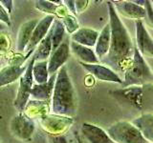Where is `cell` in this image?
Here are the masks:
<instances>
[{
    "instance_id": "cell-13",
    "label": "cell",
    "mask_w": 153,
    "mask_h": 143,
    "mask_svg": "<svg viewBox=\"0 0 153 143\" xmlns=\"http://www.w3.org/2000/svg\"><path fill=\"white\" fill-rule=\"evenodd\" d=\"M80 65L82 66V68H84L89 74L94 75L96 78H98L100 80L102 81H108V82H116L122 84L123 80L121 77L115 73V71L110 69L109 67L100 65L99 64H84L80 63Z\"/></svg>"
},
{
    "instance_id": "cell-28",
    "label": "cell",
    "mask_w": 153,
    "mask_h": 143,
    "mask_svg": "<svg viewBox=\"0 0 153 143\" xmlns=\"http://www.w3.org/2000/svg\"><path fill=\"white\" fill-rule=\"evenodd\" d=\"M152 2L151 1H145V5H143V8L146 10V16H148V20L150 22L153 21V10H152Z\"/></svg>"
},
{
    "instance_id": "cell-32",
    "label": "cell",
    "mask_w": 153,
    "mask_h": 143,
    "mask_svg": "<svg viewBox=\"0 0 153 143\" xmlns=\"http://www.w3.org/2000/svg\"><path fill=\"white\" fill-rule=\"evenodd\" d=\"M63 2L65 3L67 9L69 10V12H71L72 13H73V15L76 14V8H75V1H73V0H66V1H63Z\"/></svg>"
},
{
    "instance_id": "cell-18",
    "label": "cell",
    "mask_w": 153,
    "mask_h": 143,
    "mask_svg": "<svg viewBox=\"0 0 153 143\" xmlns=\"http://www.w3.org/2000/svg\"><path fill=\"white\" fill-rule=\"evenodd\" d=\"M135 126L143 136L146 139L151 143L153 140V114L151 113H146L143 114L140 117H137L136 119L131 122Z\"/></svg>"
},
{
    "instance_id": "cell-6",
    "label": "cell",
    "mask_w": 153,
    "mask_h": 143,
    "mask_svg": "<svg viewBox=\"0 0 153 143\" xmlns=\"http://www.w3.org/2000/svg\"><path fill=\"white\" fill-rule=\"evenodd\" d=\"M35 63V59L32 58L27 64L26 71L19 78V87L16 94V97L14 99L13 105L19 113H23L25 110L27 103L31 97V90L33 87V65Z\"/></svg>"
},
{
    "instance_id": "cell-4",
    "label": "cell",
    "mask_w": 153,
    "mask_h": 143,
    "mask_svg": "<svg viewBox=\"0 0 153 143\" xmlns=\"http://www.w3.org/2000/svg\"><path fill=\"white\" fill-rule=\"evenodd\" d=\"M111 94L119 102L127 104L138 110L143 109L145 95L152 94L151 83L143 86H129L111 92Z\"/></svg>"
},
{
    "instance_id": "cell-33",
    "label": "cell",
    "mask_w": 153,
    "mask_h": 143,
    "mask_svg": "<svg viewBox=\"0 0 153 143\" xmlns=\"http://www.w3.org/2000/svg\"><path fill=\"white\" fill-rule=\"evenodd\" d=\"M75 136H76V143H82V141H81V139H80V136L78 133H76Z\"/></svg>"
},
{
    "instance_id": "cell-12",
    "label": "cell",
    "mask_w": 153,
    "mask_h": 143,
    "mask_svg": "<svg viewBox=\"0 0 153 143\" xmlns=\"http://www.w3.org/2000/svg\"><path fill=\"white\" fill-rule=\"evenodd\" d=\"M70 55V49L67 42H62L55 51L51 52L49 60L47 61L48 73L50 74H56L61 67H63L65 62L68 60Z\"/></svg>"
},
{
    "instance_id": "cell-1",
    "label": "cell",
    "mask_w": 153,
    "mask_h": 143,
    "mask_svg": "<svg viewBox=\"0 0 153 143\" xmlns=\"http://www.w3.org/2000/svg\"><path fill=\"white\" fill-rule=\"evenodd\" d=\"M107 6L109 12L110 47L106 55V61L117 70H126V63L133 55L134 47L132 40L112 2L108 1Z\"/></svg>"
},
{
    "instance_id": "cell-23",
    "label": "cell",
    "mask_w": 153,
    "mask_h": 143,
    "mask_svg": "<svg viewBox=\"0 0 153 143\" xmlns=\"http://www.w3.org/2000/svg\"><path fill=\"white\" fill-rule=\"evenodd\" d=\"M49 32L51 35L52 52H53L62 43V39H63V36L65 33V29L61 20L55 18L50 27Z\"/></svg>"
},
{
    "instance_id": "cell-34",
    "label": "cell",
    "mask_w": 153,
    "mask_h": 143,
    "mask_svg": "<svg viewBox=\"0 0 153 143\" xmlns=\"http://www.w3.org/2000/svg\"><path fill=\"white\" fill-rule=\"evenodd\" d=\"M5 28H6V26H5L3 23H1V22H0V31H3Z\"/></svg>"
},
{
    "instance_id": "cell-5",
    "label": "cell",
    "mask_w": 153,
    "mask_h": 143,
    "mask_svg": "<svg viewBox=\"0 0 153 143\" xmlns=\"http://www.w3.org/2000/svg\"><path fill=\"white\" fill-rule=\"evenodd\" d=\"M107 135L115 143H149L140 131L128 121H118L110 127Z\"/></svg>"
},
{
    "instance_id": "cell-7",
    "label": "cell",
    "mask_w": 153,
    "mask_h": 143,
    "mask_svg": "<svg viewBox=\"0 0 153 143\" xmlns=\"http://www.w3.org/2000/svg\"><path fill=\"white\" fill-rule=\"evenodd\" d=\"M36 130V124L31 116L24 113H19L14 116L10 122L11 133L18 139L29 141L32 139Z\"/></svg>"
},
{
    "instance_id": "cell-11",
    "label": "cell",
    "mask_w": 153,
    "mask_h": 143,
    "mask_svg": "<svg viewBox=\"0 0 153 143\" xmlns=\"http://www.w3.org/2000/svg\"><path fill=\"white\" fill-rule=\"evenodd\" d=\"M136 47L142 56L152 57L153 41L142 20H136Z\"/></svg>"
},
{
    "instance_id": "cell-9",
    "label": "cell",
    "mask_w": 153,
    "mask_h": 143,
    "mask_svg": "<svg viewBox=\"0 0 153 143\" xmlns=\"http://www.w3.org/2000/svg\"><path fill=\"white\" fill-rule=\"evenodd\" d=\"M54 19H55L54 15L48 14L45 17H43L40 21L37 22L36 26L35 27V29H33V31L30 41H29L25 49V51L27 52V55H26L27 57L30 55L31 52H33L36 47L39 44L40 41L46 36V35L50 30V27L52 25L53 21H54Z\"/></svg>"
},
{
    "instance_id": "cell-17",
    "label": "cell",
    "mask_w": 153,
    "mask_h": 143,
    "mask_svg": "<svg viewBox=\"0 0 153 143\" xmlns=\"http://www.w3.org/2000/svg\"><path fill=\"white\" fill-rule=\"evenodd\" d=\"M26 68L27 65L22 67L19 64H12L0 70V88L20 78V76L26 71Z\"/></svg>"
},
{
    "instance_id": "cell-22",
    "label": "cell",
    "mask_w": 153,
    "mask_h": 143,
    "mask_svg": "<svg viewBox=\"0 0 153 143\" xmlns=\"http://www.w3.org/2000/svg\"><path fill=\"white\" fill-rule=\"evenodd\" d=\"M52 52V43H51V35L48 32L46 36L43 38L38 44L35 51H33V57L35 61H44L50 56Z\"/></svg>"
},
{
    "instance_id": "cell-24",
    "label": "cell",
    "mask_w": 153,
    "mask_h": 143,
    "mask_svg": "<svg viewBox=\"0 0 153 143\" xmlns=\"http://www.w3.org/2000/svg\"><path fill=\"white\" fill-rule=\"evenodd\" d=\"M33 78L36 84H43L47 82L49 79L47 60L35 61L33 65Z\"/></svg>"
},
{
    "instance_id": "cell-2",
    "label": "cell",
    "mask_w": 153,
    "mask_h": 143,
    "mask_svg": "<svg viewBox=\"0 0 153 143\" xmlns=\"http://www.w3.org/2000/svg\"><path fill=\"white\" fill-rule=\"evenodd\" d=\"M76 93L66 67L57 71L52 94V113L57 116L72 117L76 113Z\"/></svg>"
},
{
    "instance_id": "cell-21",
    "label": "cell",
    "mask_w": 153,
    "mask_h": 143,
    "mask_svg": "<svg viewBox=\"0 0 153 143\" xmlns=\"http://www.w3.org/2000/svg\"><path fill=\"white\" fill-rule=\"evenodd\" d=\"M95 54L98 59H102L107 55L110 47V27L109 24H106L102 32H99V36L95 45Z\"/></svg>"
},
{
    "instance_id": "cell-14",
    "label": "cell",
    "mask_w": 153,
    "mask_h": 143,
    "mask_svg": "<svg viewBox=\"0 0 153 143\" xmlns=\"http://www.w3.org/2000/svg\"><path fill=\"white\" fill-rule=\"evenodd\" d=\"M112 4L117 13H120L126 17L142 20V18L146 16L145 8L139 6L133 1H114Z\"/></svg>"
},
{
    "instance_id": "cell-30",
    "label": "cell",
    "mask_w": 153,
    "mask_h": 143,
    "mask_svg": "<svg viewBox=\"0 0 153 143\" xmlns=\"http://www.w3.org/2000/svg\"><path fill=\"white\" fill-rule=\"evenodd\" d=\"M87 3L88 1H84V0H82V1H80V0H78V1H75V8H76V13H79L83 11V10L86 8V6H87Z\"/></svg>"
},
{
    "instance_id": "cell-3",
    "label": "cell",
    "mask_w": 153,
    "mask_h": 143,
    "mask_svg": "<svg viewBox=\"0 0 153 143\" xmlns=\"http://www.w3.org/2000/svg\"><path fill=\"white\" fill-rule=\"evenodd\" d=\"M152 78L153 75L150 68L135 46L132 59L126 67L124 79L123 80L122 85L123 88L129 87V86H143L151 83Z\"/></svg>"
},
{
    "instance_id": "cell-15",
    "label": "cell",
    "mask_w": 153,
    "mask_h": 143,
    "mask_svg": "<svg viewBox=\"0 0 153 143\" xmlns=\"http://www.w3.org/2000/svg\"><path fill=\"white\" fill-rule=\"evenodd\" d=\"M56 74H51L46 83L43 84H35L33 85L31 90V95L37 101L45 102L52 97L53 89H54Z\"/></svg>"
},
{
    "instance_id": "cell-20",
    "label": "cell",
    "mask_w": 153,
    "mask_h": 143,
    "mask_svg": "<svg viewBox=\"0 0 153 143\" xmlns=\"http://www.w3.org/2000/svg\"><path fill=\"white\" fill-rule=\"evenodd\" d=\"M71 50L75 55L78 57L80 63L84 64H99L100 60L98 59L94 50L92 48H88L82 45L76 44V43L71 42Z\"/></svg>"
},
{
    "instance_id": "cell-19",
    "label": "cell",
    "mask_w": 153,
    "mask_h": 143,
    "mask_svg": "<svg viewBox=\"0 0 153 143\" xmlns=\"http://www.w3.org/2000/svg\"><path fill=\"white\" fill-rule=\"evenodd\" d=\"M38 20H29L19 27V30L17 32V40H16V48L18 52L25 51L26 47L28 45L30 38L32 36V33L35 27L36 26Z\"/></svg>"
},
{
    "instance_id": "cell-29",
    "label": "cell",
    "mask_w": 153,
    "mask_h": 143,
    "mask_svg": "<svg viewBox=\"0 0 153 143\" xmlns=\"http://www.w3.org/2000/svg\"><path fill=\"white\" fill-rule=\"evenodd\" d=\"M49 143H67V140L64 136H48Z\"/></svg>"
},
{
    "instance_id": "cell-31",
    "label": "cell",
    "mask_w": 153,
    "mask_h": 143,
    "mask_svg": "<svg viewBox=\"0 0 153 143\" xmlns=\"http://www.w3.org/2000/svg\"><path fill=\"white\" fill-rule=\"evenodd\" d=\"M0 4L2 5V7L6 10L9 14L12 13V11H13V1L12 0H1V1H0Z\"/></svg>"
},
{
    "instance_id": "cell-35",
    "label": "cell",
    "mask_w": 153,
    "mask_h": 143,
    "mask_svg": "<svg viewBox=\"0 0 153 143\" xmlns=\"http://www.w3.org/2000/svg\"><path fill=\"white\" fill-rule=\"evenodd\" d=\"M75 143H76V142H75Z\"/></svg>"
},
{
    "instance_id": "cell-25",
    "label": "cell",
    "mask_w": 153,
    "mask_h": 143,
    "mask_svg": "<svg viewBox=\"0 0 153 143\" xmlns=\"http://www.w3.org/2000/svg\"><path fill=\"white\" fill-rule=\"evenodd\" d=\"M36 8L39 11H42L43 13H50V15H54L57 12L59 5L55 4L52 1H45V0H38L36 1Z\"/></svg>"
},
{
    "instance_id": "cell-26",
    "label": "cell",
    "mask_w": 153,
    "mask_h": 143,
    "mask_svg": "<svg viewBox=\"0 0 153 143\" xmlns=\"http://www.w3.org/2000/svg\"><path fill=\"white\" fill-rule=\"evenodd\" d=\"M64 29H66L69 33H74L76 30H79V23L75 15L73 14H65L61 20Z\"/></svg>"
},
{
    "instance_id": "cell-8",
    "label": "cell",
    "mask_w": 153,
    "mask_h": 143,
    "mask_svg": "<svg viewBox=\"0 0 153 143\" xmlns=\"http://www.w3.org/2000/svg\"><path fill=\"white\" fill-rule=\"evenodd\" d=\"M73 123V118L63 116H57V114H44L41 117L42 128L49 133H53L56 136V133H61L67 128L70 127ZM52 135V136H53Z\"/></svg>"
},
{
    "instance_id": "cell-10",
    "label": "cell",
    "mask_w": 153,
    "mask_h": 143,
    "mask_svg": "<svg viewBox=\"0 0 153 143\" xmlns=\"http://www.w3.org/2000/svg\"><path fill=\"white\" fill-rule=\"evenodd\" d=\"M82 143H115L102 128L90 123H82L80 128Z\"/></svg>"
},
{
    "instance_id": "cell-16",
    "label": "cell",
    "mask_w": 153,
    "mask_h": 143,
    "mask_svg": "<svg viewBox=\"0 0 153 143\" xmlns=\"http://www.w3.org/2000/svg\"><path fill=\"white\" fill-rule=\"evenodd\" d=\"M99 36V32L89 28H81L72 33L71 39L76 44L92 48L96 45Z\"/></svg>"
},
{
    "instance_id": "cell-27",
    "label": "cell",
    "mask_w": 153,
    "mask_h": 143,
    "mask_svg": "<svg viewBox=\"0 0 153 143\" xmlns=\"http://www.w3.org/2000/svg\"><path fill=\"white\" fill-rule=\"evenodd\" d=\"M0 22L9 27L11 26V20H10L9 13H7L6 10L2 7L1 4H0Z\"/></svg>"
}]
</instances>
